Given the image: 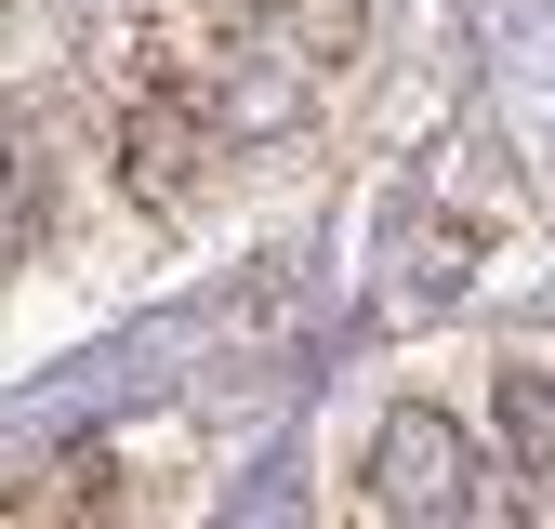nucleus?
I'll return each instance as SVG.
<instances>
[{
  "label": "nucleus",
  "mask_w": 555,
  "mask_h": 529,
  "mask_svg": "<svg viewBox=\"0 0 555 529\" xmlns=\"http://www.w3.org/2000/svg\"><path fill=\"white\" fill-rule=\"evenodd\" d=\"M212 146H225V106H198V93H132L119 106V185L132 198H185Z\"/></svg>",
  "instance_id": "obj_2"
},
{
  "label": "nucleus",
  "mask_w": 555,
  "mask_h": 529,
  "mask_svg": "<svg viewBox=\"0 0 555 529\" xmlns=\"http://www.w3.org/2000/svg\"><path fill=\"white\" fill-rule=\"evenodd\" d=\"M40 225H53V159H40L27 119H0V279L40 251Z\"/></svg>",
  "instance_id": "obj_3"
},
{
  "label": "nucleus",
  "mask_w": 555,
  "mask_h": 529,
  "mask_svg": "<svg viewBox=\"0 0 555 529\" xmlns=\"http://www.w3.org/2000/svg\"><path fill=\"white\" fill-rule=\"evenodd\" d=\"M503 424H516V450H529V463H555V384H529V371H516V384H503Z\"/></svg>",
  "instance_id": "obj_4"
},
{
  "label": "nucleus",
  "mask_w": 555,
  "mask_h": 529,
  "mask_svg": "<svg viewBox=\"0 0 555 529\" xmlns=\"http://www.w3.org/2000/svg\"><path fill=\"white\" fill-rule=\"evenodd\" d=\"M212 14H238V27H251V14H278V0H212Z\"/></svg>",
  "instance_id": "obj_5"
},
{
  "label": "nucleus",
  "mask_w": 555,
  "mask_h": 529,
  "mask_svg": "<svg viewBox=\"0 0 555 529\" xmlns=\"http://www.w3.org/2000/svg\"><path fill=\"white\" fill-rule=\"evenodd\" d=\"M371 503L450 529V516H490L503 490H490V463H476V437H463L450 411H424V397H410V411L371 424Z\"/></svg>",
  "instance_id": "obj_1"
}]
</instances>
